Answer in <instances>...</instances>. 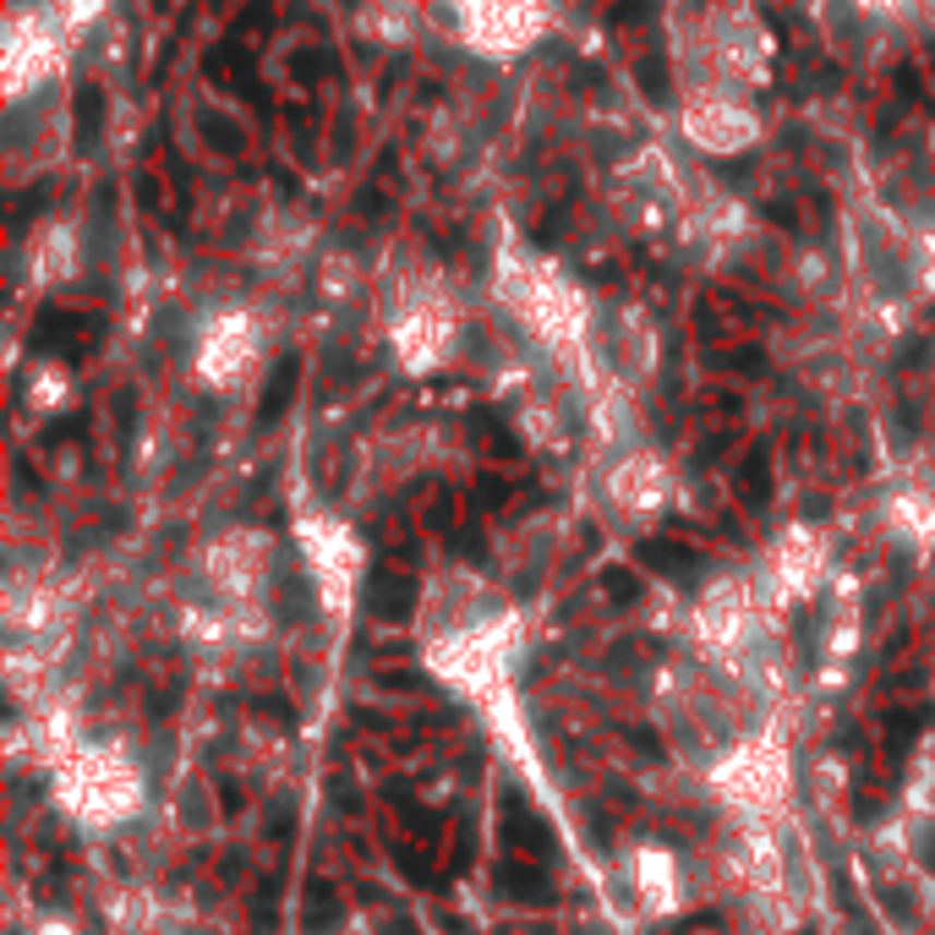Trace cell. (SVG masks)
<instances>
[{
	"mask_svg": "<svg viewBox=\"0 0 935 935\" xmlns=\"http://www.w3.org/2000/svg\"><path fill=\"white\" fill-rule=\"evenodd\" d=\"M39 935H72V930H67V924H45Z\"/></svg>",
	"mask_w": 935,
	"mask_h": 935,
	"instance_id": "18",
	"label": "cell"
},
{
	"mask_svg": "<svg viewBox=\"0 0 935 935\" xmlns=\"http://www.w3.org/2000/svg\"><path fill=\"white\" fill-rule=\"evenodd\" d=\"M859 7H864V12H875V17H886V23L897 28V23H913V17L930 7V0H859Z\"/></svg>",
	"mask_w": 935,
	"mask_h": 935,
	"instance_id": "17",
	"label": "cell"
},
{
	"mask_svg": "<svg viewBox=\"0 0 935 935\" xmlns=\"http://www.w3.org/2000/svg\"><path fill=\"white\" fill-rule=\"evenodd\" d=\"M388 345L410 372H432L459 345V307L437 279H405L399 301L388 312Z\"/></svg>",
	"mask_w": 935,
	"mask_h": 935,
	"instance_id": "5",
	"label": "cell"
},
{
	"mask_svg": "<svg viewBox=\"0 0 935 935\" xmlns=\"http://www.w3.org/2000/svg\"><path fill=\"white\" fill-rule=\"evenodd\" d=\"M443 12L482 61H515L553 28V0H443Z\"/></svg>",
	"mask_w": 935,
	"mask_h": 935,
	"instance_id": "4",
	"label": "cell"
},
{
	"mask_svg": "<svg viewBox=\"0 0 935 935\" xmlns=\"http://www.w3.org/2000/svg\"><path fill=\"white\" fill-rule=\"evenodd\" d=\"M77 257H83V236H77L72 219H50V225H39L34 241H28V274H34L39 285L72 279V274H77Z\"/></svg>",
	"mask_w": 935,
	"mask_h": 935,
	"instance_id": "13",
	"label": "cell"
},
{
	"mask_svg": "<svg viewBox=\"0 0 935 935\" xmlns=\"http://www.w3.org/2000/svg\"><path fill=\"white\" fill-rule=\"evenodd\" d=\"M820 34H826V45H831L842 61L870 67V61L886 56L891 23L875 17V12H864L859 0H820Z\"/></svg>",
	"mask_w": 935,
	"mask_h": 935,
	"instance_id": "9",
	"label": "cell"
},
{
	"mask_svg": "<svg viewBox=\"0 0 935 935\" xmlns=\"http://www.w3.org/2000/svg\"><path fill=\"white\" fill-rule=\"evenodd\" d=\"M679 132L700 154H744L760 143V116L750 105V88H733L722 77H679Z\"/></svg>",
	"mask_w": 935,
	"mask_h": 935,
	"instance_id": "3",
	"label": "cell"
},
{
	"mask_svg": "<svg viewBox=\"0 0 935 935\" xmlns=\"http://www.w3.org/2000/svg\"><path fill=\"white\" fill-rule=\"evenodd\" d=\"M635 875H640V897H646L651 913H668L679 902V864H673L668 848H640Z\"/></svg>",
	"mask_w": 935,
	"mask_h": 935,
	"instance_id": "16",
	"label": "cell"
},
{
	"mask_svg": "<svg viewBox=\"0 0 935 935\" xmlns=\"http://www.w3.org/2000/svg\"><path fill=\"white\" fill-rule=\"evenodd\" d=\"M99 12V0H34V7H17L12 23H7V50H0V88H7V105L17 99H34L45 94L77 34L94 23Z\"/></svg>",
	"mask_w": 935,
	"mask_h": 935,
	"instance_id": "2",
	"label": "cell"
},
{
	"mask_svg": "<svg viewBox=\"0 0 935 935\" xmlns=\"http://www.w3.org/2000/svg\"><path fill=\"white\" fill-rule=\"evenodd\" d=\"M493 290L504 301V312L548 350H580L591 345L597 312L586 301V290L575 285V274H564L553 257L504 247L499 268H493Z\"/></svg>",
	"mask_w": 935,
	"mask_h": 935,
	"instance_id": "1",
	"label": "cell"
},
{
	"mask_svg": "<svg viewBox=\"0 0 935 935\" xmlns=\"http://www.w3.org/2000/svg\"><path fill=\"white\" fill-rule=\"evenodd\" d=\"M61 799L88 826H116L137 810L143 777L121 750H77L61 760Z\"/></svg>",
	"mask_w": 935,
	"mask_h": 935,
	"instance_id": "6",
	"label": "cell"
},
{
	"mask_svg": "<svg viewBox=\"0 0 935 935\" xmlns=\"http://www.w3.org/2000/svg\"><path fill=\"white\" fill-rule=\"evenodd\" d=\"M722 793L739 804V810H771L788 788V760L771 750V744H755V750H739L722 771H717Z\"/></svg>",
	"mask_w": 935,
	"mask_h": 935,
	"instance_id": "10",
	"label": "cell"
},
{
	"mask_svg": "<svg viewBox=\"0 0 935 935\" xmlns=\"http://www.w3.org/2000/svg\"><path fill=\"white\" fill-rule=\"evenodd\" d=\"M608 493L630 515H657L668 504V493H673V477H668V465L657 454H624L613 465V477H608Z\"/></svg>",
	"mask_w": 935,
	"mask_h": 935,
	"instance_id": "11",
	"label": "cell"
},
{
	"mask_svg": "<svg viewBox=\"0 0 935 935\" xmlns=\"http://www.w3.org/2000/svg\"><path fill=\"white\" fill-rule=\"evenodd\" d=\"M700 635L711 646H739L750 635V591H739L733 580L717 586L706 602H700Z\"/></svg>",
	"mask_w": 935,
	"mask_h": 935,
	"instance_id": "14",
	"label": "cell"
},
{
	"mask_svg": "<svg viewBox=\"0 0 935 935\" xmlns=\"http://www.w3.org/2000/svg\"><path fill=\"white\" fill-rule=\"evenodd\" d=\"M257 361H263V323L247 307H225L197 334V377L214 383V388L247 383L257 372Z\"/></svg>",
	"mask_w": 935,
	"mask_h": 935,
	"instance_id": "7",
	"label": "cell"
},
{
	"mask_svg": "<svg viewBox=\"0 0 935 935\" xmlns=\"http://www.w3.org/2000/svg\"><path fill=\"white\" fill-rule=\"evenodd\" d=\"M301 548H307V564H312V580L323 591L328 608H345L350 591H356V570H361V553H356V537L334 520H312L301 526Z\"/></svg>",
	"mask_w": 935,
	"mask_h": 935,
	"instance_id": "8",
	"label": "cell"
},
{
	"mask_svg": "<svg viewBox=\"0 0 935 935\" xmlns=\"http://www.w3.org/2000/svg\"><path fill=\"white\" fill-rule=\"evenodd\" d=\"M268 570V542L263 537H225L208 553V580L219 597H252Z\"/></svg>",
	"mask_w": 935,
	"mask_h": 935,
	"instance_id": "12",
	"label": "cell"
},
{
	"mask_svg": "<svg viewBox=\"0 0 935 935\" xmlns=\"http://www.w3.org/2000/svg\"><path fill=\"white\" fill-rule=\"evenodd\" d=\"M820 564H826V548H820L810 531H793V537H782V542H777V559H771V570H777V586H782L788 597H804V591L820 580Z\"/></svg>",
	"mask_w": 935,
	"mask_h": 935,
	"instance_id": "15",
	"label": "cell"
}]
</instances>
